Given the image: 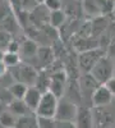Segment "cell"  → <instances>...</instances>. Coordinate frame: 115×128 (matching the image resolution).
<instances>
[{
	"mask_svg": "<svg viewBox=\"0 0 115 128\" xmlns=\"http://www.w3.org/2000/svg\"><path fill=\"white\" fill-rule=\"evenodd\" d=\"M68 16L65 14V12L63 9H58V10H53L50 13V19H49V24H51L55 28H60L63 24L67 22Z\"/></svg>",
	"mask_w": 115,
	"mask_h": 128,
	"instance_id": "19",
	"label": "cell"
},
{
	"mask_svg": "<svg viewBox=\"0 0 115 128\" xmlns=\"http://www.w3.org/2000/svg\"><path fill=\"white\" fill-rule=\"evenodd\" d=\"M58 104H59V98H56L51 91L42 92V98L40 100V104L37 106L35 114L40 115V116H51V118H55Z\"/></svg>",
	"mask_w": 115,
	"mask_h": 128,
	"instance_id": "4",
	"label": "cell"
},
{
	"mask_svg": "<svg viewBox=\"0 0 115 128\" xmlns=\"http://www.w3.org/2000/svg\"><path fill=\"white\" fill-rule=\"evenodd\" d=\"M114 77H115V58H114Z\"/></svg>",
	"mask_w": 115,
	"mask_h": 128,
	"instance_id": "35",
	"label": "cell"
},
{
	"mask_svg": "<svg viewBox=\"0 0 115 128\" xmlns=\"http://www.w3.org/2000/svg\"><path fill=\"white\" fill-rule=\"evenodd\" d=\"M38 128H56V119L51 116H40L37 115Z\"/></svg>",
	"mask_w": 115,
	"mask_h": 128,
	"instance_id": "24",
	"label": "cell"
},
{
	"mask_svg": "<svg viewBox=\"0 0 115 128\" xmlns=\"http://www.w3.org/2000/svg\"><path fill=\"white\" fill-rule=\"evenodd\" d=\"M17 119H18V116H17L15 114H13L10 110H6V112H1V113H0V122H1L6 128H13V127H15Z\"/></svg>",
	"mask_w": 115,
	"mask_h": 128,
	"instance_id": "22",
	"label": "cell"
},
{
	"mask_svg": "<svg viewBox=\"0 0 115 128\" xmlns=\"http://www.w3.org/2000/svg\"><path fill=\"white\" fill-rule=\"evenodd\" d=\"M38 44L36 41L33 40H31V38H26L23 42H22V45H20V51L19 52H22V56L27 59H33L36 55H37V51H38Z\"/></svg>",
	"mask_w": 115,
	"mask_h": 128,
	"instance_id": "15",
	"label": "cell"
},
{
	"mask_svg": "<svg viewBox=\"0 0 115 128\" xmlns=\"http://www.w3.org/2000/svg\"><path fill=\"white\" fill-rule=\"evenodd\" d=\"M12 12V5H9V3H6L5 0H0V23L10 14Z\"/></svg>",
	"mask_w": 115,
	"mask_h": 128,
	"instance_id": "25",
	"label": "cell"
},
{
	"mask_svg": "<svg viewBox=\"0 0 115 128\" xmlns=\"http://www.w3.org/2000/svg\"><path fill=\"white\" fill-rule=\"evenodd\" d=\"M6 69H8V66L3 62V59H0V77H3L6 73Z\"/></svg>",
	"mask_w": 115,
	"mask_h": 128,
	"instance_id": "32",
	"label": "cell"
},
{
	"mask_svg": "<svg viewBox=\"0 0 115 128\" xmlns=\"http://www.w3.org/2000/svg\"><path fill=\"white\" fill-rule=\"evenodd\" d=\"M105 86H106V87L110 90V92L115 96V77H111V78L105 83Z\"/></svg>",
	"mask_w": 115,
	"mask_h": 128,
	"instance_id": "31",
	"label": "cell"
},
{
	"mask_svg": "<svg viewBox=\"0 0 115 128\" xmlns=\"http://www.w3.org/2000/svg\"><path fill=\"white\" fill-rule=\"evenodd\" d=\"M56 128H77L73 120H58L56 119Z\"/></svg>",
	"mask_w": 115,
	"mask_h": 128,
	"instance_id": "28",
	"label": "cell"
},
{
	"mask_svg": "<svg viewBox=\"0 0 115 128\" xmlns=\"http://www.w3.org/2000/svg\"><path fill=\"white\" fill-rule=\"evenodd\" d=\"M20 9L22 10H26V12H32V10L38 5V3L36 2V0H19V4Z\"/></svg>",
	"mask_w": 115,
	"mask_h": 128,
	"instance_id": "26",
	"label": "cell"
},
{
	"mask_svg": "<svg viewBox=\"0 0 115 128\" xmlns=\"http://www.w3.org/2000/svg\"><path fill=\"white\" fill-rule=\"evenodd\" d=\"M10 76L17 82H22L27 86H35L38 77V72L33 66L22 62L14 67H10Z\"/></svg>",
	"mask_w": 115,
	"mask_h": 128,
	"instance_id": "1",
	"label": "cell"
},
{
	"mask_svg": "<svg viewBox=\"0 0 115 128\" xmlns=\"http://www.w3.org/2000/svg\"><path fill=\"white\" fill-rule=\"evenodd\" d=\"M114 3H115V0H114Z\"/></svg>",
	"mask_w": 115,
	"mask_h": 128,
	"instance_id": "36",
	"label": "cell"
},
{
	"mask_svg": "<svg viewBox=\"0 0 115 128\" xmlns=\"http://www.w3.org/2000/svg\"><path fill=\"white\" fill-rule=\"evenodd\" d=\"M63 5L61 9L65 12L68 18H79L81 14H83V8L82 2L79 0H61Z\"/></svg>",
	"mask_w": 115,
	"mask_h": 128,
	"instance_id": "13",
	"label": "cell"
},
{
	"mask_svg": "<svg viewBox=\"0 0 115 128\" xmlns=\"http://www.w3.org/2000/svg\"><path fill=\"white\" fill-rule=\"evenodd\" d=\"M67 80H68V74L65 70L58 69L53 72L51 74V82H50V87L49 91L53 92L56 98H63L65 94V86H67Z\"/></svg>",
	"mask_w": 115,
	"mask_h": 128,
	"instance_id": "7",
	"label": "cell"
},
{
	"mask_svg": "<svg viewBox=\"0 0 115 128\" xmlns=\"http://www.w3.org/2000/svg\"><path fill=\"white\" fill-rule=\"evenodd\" d=\"M106 54L109 55V56H111L113 59L115 58V36L113 37V40L109 42V45H108V48H106Z\"/></svg>",
	"mask_w": 115,
	"mask_h": 128,
	"instance_id": "30",
	"label": "cell"
},
{
	"mask_svg": "<svg viewBox=\"0 0 115 128\" xmlns=\"http://www.w3.org/2000/svg\"><path fill=\"white\" fill-rule=\"evenodd\" d=\"M79 88H81V95H82V101L86 100L92 105V96L100 86V83L93 78L91 73H83L79 80Z\"/></svg>",
	"mask_w": 115,
	"mask_h": 128,
	"instance_id": "6",
	"label": "cell"
},
{
	"mask_svg": "<svg viewBox=\"0 0 115 128\" xmlns=\"http://www.w3.org/2000/svg\"><path fill=\"white\" fill-rule=\"evenodd\" d=\"M33 113H29L22 116H18L15 128H38L37 124V115H32Z\"/></svg>",
	"mask_w": 115,
	"mask_h": 128,
	"instance_id": "17",
	"label": "cell"
},
{
	"mask_svg": "<svg viewBox=\"0 0 115 128\" xmlns=\"http://www.w3.org/2000/svg\"><path fill=\"white\" fill-rule=\"evenodd\" d=\"M9 110L13 114H15L17 116H22V115H26V114H29V113H35L27 106V104L24 102L23 99L12 100L10 104H9Z\"/></svg>",
	"mask_w": 115,
	"mask_h": 128,
	"instance_id": "16",
	"label": "cell"
},
{
	"mask_svg": "<svg viewBox=\"0 0 115 128\" xmlns=\"http://www.w3.org/2000/svg\"><path fill=\"white\" fill-rule=\"evenodd\" d=\"M0 26H3V30L9 32L10 35L15 34V31L18 30V22H17V18L13 13H10L1 23H0Z\"/></svg>",
	"mask_w": 115,
	"mask_h": 128,
	"instance_id": "21",
	"label": "cell"
},
{
	"mask_svg": "<svg viewBox=\"0 0 115 128\" xmlns=\"http://www.w3.org/2000/svg\"><path fill=\"white\" fill-rule=\"evenodd\" d=\"M77 128H92L93 127V115L88 106H78L77 116L74 119Z\"/></svg>",
	"mask_w": 115,
	"mask_h": 128,
	"instance_id": "11",
	"label": "cell"
},
{
	"mask_svg": "<svg viewBox=\"0 0 115 128\" xmlns=\"http://www.w3.org/2000/svg\"><path fill=\"white\" fill-rule=\"evenodd\" d=\"M6 50L10 51V52H19L20 51V45L18 44L15 40L12 38V41H10L8 44V46H6Z\"/></svg>",
	"mask_w": 115,
	"mask_h": 128,
	"instance_id": "29",
	"label": "cell"
},
{
	"mask_svg": "<svg viewBox=\"0 0 115 128\" xmlns=\"http://www.w3.org/2000/svg\"><path fill=\"white\" fill-rule=\"evenodd\" d=\"M110 22H111V19H110V16L108 14H101V16L92 18L91 19V35L99 38L108 30Z\"/></svg>",
	"mask_w": 115,
	"mask_h": 128,
	"instance_id": "12",
	"label": "cell"
},
{
	"mask_svg": "<svg viewBox=\"0 0 115 128\" xmlns=\"http://www.w3.org/2000/svg\"><path fill=\"white\" fill-rule=\"evenodd\" d=\"M36 2H37L38 4H42V3H44V0H36Z\"/></svg>",
	"mask_w": 115,
	"mask_h": 128,
	"instance_id": "34",
	"label": "cell"
},
{
	"mask_svg": "<svg viewBox=\"0 0 115 128\" xmlns=\"http://www.w3.org/2000/svg\"><path fill=\"white\" fill-rule=\"evenodd\" d=\"M41 98H42V92H41L36 86H29L26 95H24V98H23V100H24V102L27 104V106L31 110L36 112Z\"/></svg>",
	"mask_w": 115,
	"mask_h": 128,
	"instance_id": "14",
	"label": "cell"
},
{
	"mask_svg": "<svg viewBox=\"0 0 115 128\" xmlns=\"http://www.w3.org/2000/svg\"><path fill=\"white\" fill-rule=\"evenodd\" d=\"M90 73L100 84H105L111 77H114V59L105 54L95 64Z\"/></svg>",
	"mask_w": 115,
	"mask_h": 128,
	"instance_id": "2",
	"label": "cell"
},
{
	"mask_svg": "<svg viewBox=\"0 0 115 128\" xmlns=\"http://www.w3.org/2000/svg\"><path fill=\"white\" fill-rule=\"evenodd\" d=\"M28 87L29 86H27V84L15 81L14 83H10L9 92H10V95L13 96V99H23L27 90H28Z\"/></svg>",
	"mask_w": 115,
	"mask_h": 128,
	"instance_id": "20",
	"label": "cell"
},
{
	"mask_svg": "<svg viewBox=\"0 0 115 128\" xmlns=\"http://www.w3.org/2000/svg\"><path fill=\"white\" fill-rule=\"evenodd\" d=\"M0 128H6V127H5V126L1 123V122H0Z\"/></svg>",
	"mask_w": 115,
	"mask_h": 128,
	"instance_id": "33",
	"label": "cell"
},
{
	"mask_svg": "<svg viewBox=\"0 0 115 128\" xmlns=\"http://www.w3.org/2000/svg\"><path fill=\"white\" fill-rule=\"evenodd\" d=\"M82 8H83V13H86L92 18L102 14L101 8L96 0H82Z\"/></svg>",
	"mask_w": 115,
	"mask_h": 128,
	"instance_id": "18",
	"label": "cell"
},
{
	"mask_svg": "<svg viewBox=\"0 0 115 128\" xmlns=\"http://www.w3.org/2000/svg\"><path fill=\"white\" fill-rule=\"evenodd\" d=\"M54 56L55 52L53 50V48L50 46H40L37 55L35 56L36 60V67H40V69L42 70L47 67H50L54 63Z\"/></svg>",
	"mask_w": 115,
	"mask_h": 128,
	"instance_id": "9",
	"label": "cell"
},
{
	"mask_svg": "<svg viewBox=\"0 0 115 128\" xmlns=\"http://www.w3.org/2000/svg\"><path fill=\"white\" fill-rule=\"evenodd\" d=\"M73 42V46L78 52H83V51H87V50H92V49H96L100 48V42L99 38L95 36H74L72 38Z\"/></svg>",
	"mask_w": 115,
	"mask_h": 128,
	"instance_id": "8",
	"label": "cell"
},
{
	"mask_svg": "<svg viewBox=\"0 0 115 128\" xmlns=\"http://www.w3.org/2000/svg\"><path fill=\"white\" fill-rule=\"evenodd\" d=\"M3 62L8 66V68H10V67H14V66H17V64L20 63V56H19L18 52L6 51L3 55Z\"/></svg>",
	"mask_w": 115,
	"mask_h": 128,
	"instance_id": "23",
	"label": "cell"
},
{
	"mask_svg": "<svg viewBox=\"0 0 115 128\" xmlns=\"http://www.w3.org/2000/svg\"><path fill=\"white\" fill-rule=\"evenodd\" d=\"M13 128H15V127H13Z\"/></svg>",
	"mask_w": 115,
	"mask_h": 128,
	"instance_id": "37",
	"label": "cell"
},
{
	"mask_svg": "<svg viewBox=\"0 0 115 128\" xmlns=\"http://www.w3.org/2000/svg\"><path fill=\"white\" fill-rule=\"evenodd\" d=\"M78 112V105L67 98H60L59 104H58V109L55 114V119L58 120H73L74 122L76 116Z\"/></svg>",
	"mask_w": 115,
	"mask_h": 128,
	"instance_id": "5",
	"label": "cell"
},
{
	"mask_svg": "<svg viewBox=\"0 0 115 128\" xmlns=\"http://www.w3.org/2000/svg\"><path fill=\"white\" fill-rule=\"evenodd\" d=\"M106 54V51L101 49V48H96L92 50H87L78 54V59H77V64L81 72L83 73H90L91 69L95 67V64Z\"/></svg>",
	"mask_w": 115,
	"mask_h": 128,
	"instance_id": "3",
	"label": "cell"
},
{
	"mask_svg": "<svg viewBox=\"0 0 115 128\" xmlns=\"http://www.w3.org/2000/svg\"><path fill=\"white\" fill-rule=\"evenodd\" d=\"M113 94L110 92V90L105 86V84H100L97 87V90L95 91L92 96V106H96V108H104L111 102L113 100Z\"/></svg>",
	"mask_w": 115,
	"mask_h": 128,
	"instance_id": "10",
	"label": "cell"
},
{
	"mask_svg": "<svg viewBox=\"0 0 115 128\" xmlns=\"http://www.w3.org/2000/svg\"><path fill=\"white\" fill-rule=\"evenodd\" d=\"M44 4L51 10V12H53V10L61 9L63 2H61V0H44Z\"/></svg>",
	"mask_w": 115,
	"mask_h": 128,
	"instance_id": "27",
	"label": "cell"
}]
</instances>
